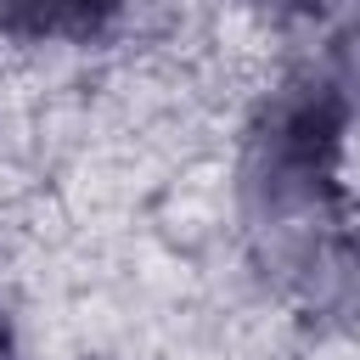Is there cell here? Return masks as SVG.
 I'll list each match as a JSON object with an SVG mask.
<instances>
[{
    "label": "cell",
    "instance_id": "1",
    "mask_svg": "<svg viewBox=\"0 0 360 360\" xmlns=\"http://www.w3.org/2000/svg\"><path fill=\"white\" fill-rule=\"evenodd\" d=\"M0 360H6V332H0Z\"/></svg>",
    "mask_w": 360,
    "mask_h": 360
}]
</instances>
